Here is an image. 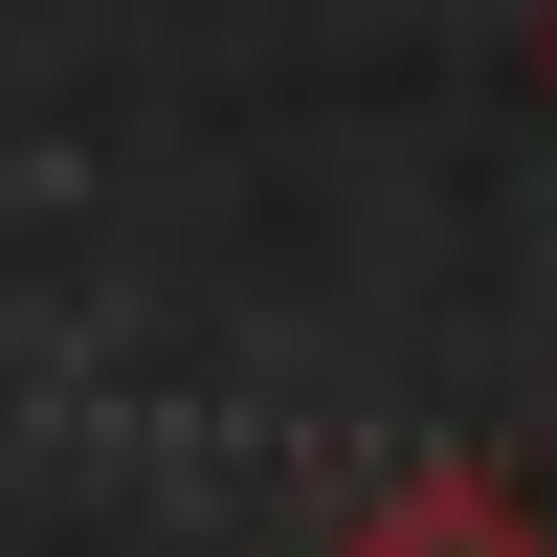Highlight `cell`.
I'll return each instance as SVG.
<instances>
[{
    "mask_svg": "<svg viewBox=\"0 0 557 557\" xmlns=\"http://www.w3.org/2000/svg\"><path fill=\"white\" fill-rule=\"evenodd\" d=\"M335 557H557V513H535L513 469H401V491H357Z\"/></svg>",
    "mask_w": 557,
    "mask_h": 557,
    "instance_id": "1",
    "label": "cell"
}]
</instances>
